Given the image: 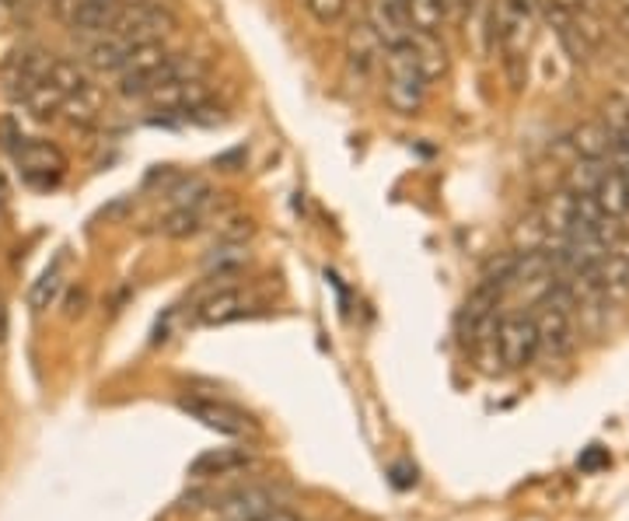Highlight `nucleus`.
I'll list each match as a JSON object with an SVG mask.
<instances>
[{
	"instance_id": "e433bc0d",
	"label": "nucleus",
	"mask_w": 629,
	"mask_h": 521,
	"mask_svg": "<svg viewBox=\"0 0 629 521\" xmlns=\"http://www.w3.org/2000/svg\"><path fill=\"white\" fill-rule=\"evenodd\" d=\"M616 29L629 38V8H622V11H619V18H616Z\"/></svg>"
},
{
	"instance_id": "cd10ccee",
	"label": "nucleus",
	"mask_w": 629,
	"mask_h": 521,
	"mask_svg": "<svg viewBox=\"0 0 629 521\" xmlns=\"http://www.w3.org/2000/svg\"><path fill=\"white\" fill-rule=\"evenodd\" d=\"M445 4V25L462 29L472 22V11H475V0H441Z\"/></svg>"
},
{
	"instance_id": "20e7f679",
	"label": "nucleus",
	"mask_w": 629,
	"mask_h": 521,
	"mask_svg": "<svg viewBox=\"0 0 629 521\" xmlns=\"http://www.w3.org/2000/svg\"><path fill=\"white\" fill-rule=\"evenodd\" d=\"M11 158L22 171V179L35 189H56L67 176V154L43 137H25Z\"/></svg>"
},
{
	"instance_id": "a211bd4d",
	"label": "nucleus",
	"mask_w": 629,
	"mask_h": 521,
	"mask_svg": "<svg viewBox=\"0 0 629 521\" xmlns=\"http://www.w3.org/2000/svg\"><path fill=\"white\" fill-rule=\"evenodd\" d=\"M60 120H67L70 126H94L102 120V91L99 85H85L81 91H74L64 99Z\"/></svg>"
},
{
	"instance_id": "f03ea898",
	"label": "nucleus",
	"mask_w": 629,
	"mask_h": 521,
	"mask_svg": "<svg viewBox=\"0 0 629 521\" xmlns=\"http://www.w3.org/2000/svg\"><path fill=\"white\" fill-rule=\"evenodd\" d=\"M493 354L504 364L507 372H521L531 361L539 357V330L536 319L528 312H514L497 319V330H493Z\"/></svg>"
},
{
	"instance_id": "6e6552de",
	"label": "nucleus",
	"mask_w": 629,
	"mask_h": 521,
	"mask_svg": "<svg viewBox=\"0 0 629 521\" xmlns=\"http://www.w3.org/2000/svg\"><path fill=\"white\" fill-rule=\"evenodd\" d=\"M280 505L283 500L273 487L249 484V487H235V490L214 497V514L221 521H249V518H259V514L273 511Z\"/></svg>"
},
{
	"instance_id": "9b49d317",
	"label": "nucleus",
	"mask_w": 629,
	"mask_h": 521,
	"mask_svg": "<svg viewBox=\"0 0 629 521\" xmlns=\"http://www.w3.org/2000/svg\"><path fill=\"white\" fill-rule=\"evenodd\" d=\"M364 22L378 35L381 49L403 46V43H409V38H413V29L406 22L403 0H368V18H364Z\"/></svg>"
},
{
	"instance_id": "f8f14e48",
	"label": "nucleus",
	"mask_w": 629,
	"mask_h": 521,
	"mask_svg": "<svg viewBox=\"0 0 629 521\" xmlns=\"http://www.w3.org/2000/svg\"><path fill=\"white\" fill-rule=\"evenodd\" d=\"M133 53V46L126 43L123 35H116V32H102L94 43L88 46V53H85V67H88V74H116L123 64H126V56Z\"/></svg>"
},
{
	"instance_id": "2eb2a0df",
	"label": "nucleus",
	"mask_w": 629,
	"mask_h": 521,
	"mask_svg": "<svg viewBox=\"0 0 629 521\" xmlns=\"http://www.w3.org/2000/svg\"><path fill=\"white\" fill-rule=\"evenodd\" d=\"M381 53H385V49H381L378 35L371 32L368 22H360V25L350 29V35H347V64H350V70H357L360 77L371 74L381 64Z\"/></svg>"
},
{
	"instance_id": "ea45409f",
	"label": "nucleus",
	"mask_w": 629,
	"mask_h": 521,
	"mask_svg": "<svg viewBox=\"0 0 629 521\" xmlns=\"http://www.w3.org/2000/svg\"><path fill=\"white\" fill-rule=\"evenodd\" d=\"M141 4H147V0H120V8H123V11H130V8H141Z\"/></svg>"
},
{
	"instance_id": "dca6fc26",
	"label": "nucleus",
	"mask_w": 629,
	"mask_h": 521,
	"mask_svg": "<svg viewBox=\"0 0 629 521\" xmlns=\"http://www.w3.org/2000/svg\"><path fill=\"white\" fill-rule=\"evenodd\" d=\"M566 144L574 147L577 158H598V162H605L608 151H613V144H616V137L608 133V126L602 120H587V123L570 130Z\"/></svg>"
},
{
	"instance_id": "58836bf2",
	"label": "nucleus",
	"mask_w": 629,
	"mask_h": 521,
	"mask_svg": "<svg viewBox=\"0 0 629 521\" xmlns=\"http://www.w3.org/2000/svg\"><path fill=\"white\" fill-rule=\"evenodd\" d=\"M8 203V179H4V171H0V210H4Z\"/></svg>"
},
{
	"instance_id": "f3484780",
	"label": "nucleus",
	"mask_w": 629,
	"mask_h": 521,
	"mask_svg": "<svg viewBox=\"0 0 629 521\" xmlns=\"http://www.w3.org/2000/svg\"><path fill=\"white\" fill-rule=\"evenodd\" d=\"M64 287H67V253H60L56 256L43 274H40V280L32 284V291H29V308L35 315L40 312H46V308L64 295Z\"/></svg>"
},
{
	"instance_id": "423d86ee",
	"label": "nucleus",
	"mask_w": 629,
	"mask_h": 521,
	"mask_svg": "<svg viewBox=\"0 0 629 521\" xmlns=\"http://www.w3.org/2000/svg\"><path fill=\"white\" fill-rule=\"evenodd\" d=\"M179 410L189 413L193 420H200L203 428L224 434V437H252V434H259V423L245 410L232 407V402H224V399L182 396L179 399Z\"/></svg>"
},
{
	"instance_id": "39448f33",
	"label": "nucleus",
	"mask_w": 629,
	"mask_h": 521,
	"mask_svg": "<svg viewBox=\"0 0 629 521\" xmlns=\"http://www.w3.org/2000/svg\"><path fill=\"white\" fill-rule=\"evenodd\" d=\"M109 32L123 35L130 46H147V43H165L168 35L179 32V18L171 8L158 4V0H147L141 8H130L116 18V25Z\"/></svg>"
},
{
	"instance_id": "79ce46f5",
	"label": "nucleus",
	"mask_w": 629,
	"mask_h": 521,
	"mask_svg": "<svg viewBox=\"0 0 629 521\" xmlns=\"http://www.w3.org/2000/svg\"><path fill=\"white\" fill-rule=\"evenodd\" d=\"M0 221H4V210H0Z\"/></svg>"
},
{
	"instance_id": "412c9836",
	"label": "nucleus",
	"mask_w": 629,
	"mask_h": 521,
	"mask_svg": "<svg viewBox=\"0 0 629 521\" xmlns=\"http://www.w3.org/2000/svg\"><path fill=\"white\" fill-rule=\"evenodd\" d=\"M256 235V218L245 210H221L214 221V239L217 245H245Z\"/></svg>"
},
{
	"instance_id": "4468645a",
	"label": "nucleus",
	"mask_w": 629,
	"mask_h": 521,
	"mask_svg": "<svg viewBox=\"0 0 629 521\" xmlns=\"http://www.w3.org/2000/svg\"><path fill=\"white\" fill-rule=\"evenodd\" d=\"M413 53H416V67L424 74V81L434 85L448 77L451 70V56H448V46L441 43V35H413Z\"/></svg>"
},
{
	"instance_id": "f704fd0d",
	"label": "nucleus",
	"mask_w": 629,
	"mask_h": 521,
	"mask_svg": "<svg viewBox=\"0 0 629 521\" xmlns=\"http://www.w3.org/2000/svg\"><path fill=\"white\" fill-rule=\"evenodd\" d=\"M608 253H616V256H622V259H629V231H622V235L613 242V248Z\"/></svg>"
},
{
	"instance_id": "4c0bfd02",
	"label": "nucleus",
	"mask_w": 629,
	"mask_h": 521,
	"mask_svg": "<svg viewBox=\"0 0 629 521\" xmlns=\"http://www.w3.org/2000/svg\"><path fill=\"white\" fill-rule=\"evenodd\" d=\"M510 4H514V8H521V11H531V14H536L542 0H510Z\"/></svg>"
},
{
	"instance_id": "c9c22d12",
	"label": "nucleus",
	"mask_w": 629,
	"mask_h": 521,
	"mask_svg": "<svg viewBox=\"0 0 629 521\" xmlns=\"http://www.w3.org/2000/svg\"><path fill=\"white\" fill-rule=\"evenodd\" d=\"M8 340V304H4V298H0V343Z\"/></svg>"
},
{
	"instance_id": "393cba45",
	"label": "nucleus",
	"mask_w": 629,
	"mask_h": 521,
	"mask_svg": "<svg viewBox=\"0 0 629 521\" xmlns=\"http://www.w3.org/2000/svg\"><path fill=\"white\" fill-rule=\"evenodd\" d=\"M602 123L608 126V133L619 141L629 133V99L626 95H608L602 102Z\"/></svg>"
},
{
	"instance_id": "9d476101",
	"label": "nucleus",
	"mask_w": 629,
	"mask_h": 521,
	"mask_svg": "<svg viewBox=\"0 0 629 521\" xmlns=\"http://www.w3.org/2000/svg\"><path fill=\"white\" fill-rule=\"evenodd\" d=\"M256 466V452L249 445H224V448H206L193 462H189V479H221V476H235L242 469Z\"/></svg>"
},
{
	"instance_id": "473e14b6",
	"label": "nucleus",
	"mask_w": 629,
	"mask_h": 521,
	"mask_svg": "<svg viewBox=\"0 0 629 521\" xmlns=\"http://www.w3.org/2000/svg\"><path fill=\"white\" fill-rule=\"evenodd\" d=\"M549 4L563 8L566 14H581V11H598V0H549Z\"/></svg>"
},
{
	"instance_id": "c756f323",
	"label": "nucleus",
	"mask_w": 629,
	"mask_h": 521,
	"mask_svg": "<svg viewBox=\"0 0 629 521\" xmlns=\"http://www.w3.org/2000/svg\"><path fill=\"white\" fill-rule=\"evenodd\" d=\"M22 141H25V133L18 130L14 120H0V147H8L14 154L18 147H22Z\"/></svg>"
},
{
	"instance_id": "1a4fd4ad",
	"label": "nucleus",
	"mask_w": 629,
	"mask_h": 521,
	"mask_svg": "<svg viewBox=\"0 0 629 521\" xmlns=\"http://www.w3.org/2000/svg\"><path fill=\"white\" fill-rule=\"evenodd\" d=\"M144 102L155 112H176L182 120L189 109L210 102V81H206V74L203 77H182V81H165L158 88H150L144 95Z\"/></svg>"
},
{
	"instance_id": "ddd939ff",
	"label": "nucleus",
	"mask_w": 629,
	"mask_h": 521,
	"mask_svg": "<svg viewBox=\"0 0 629 521\" xmlns=\"http://www.w3.org/2000/svg\"><path fill=\"white\" fill-rule=\"evenodd\" d=\"M64 99L67 95L56 88L49 77H40V81L25 85V91L18 95V102L25 106L29 115H35L40 123H49V120H60V109H64Z\"/></svg>"
},
{
	"instance_id": "2f4dec72",
	"label": "nucleus",
	"mask_w": 629,
	"mask_h": 521,
	"mask_svg": "<svg viewBox=\"0 0 629 521\" xmlns=\"http://www.w3.org/2000/svg\"><path fill=\"white\" fill-rule=\"evenodd\" d=\"M85 304H88V291H85V287H70V295H67V301H64V315H67V319H78V315L85 312Z\"/></svg>"
},
{
	"instance_id": "37998d69",
	"label": "nucleus",
	"mask_w": 629,
	"mask_h": 521,
	"mask_svg": "<svg viewBox=\"0 0 629 521\" xmlns=\"http://www.w3.org/2000/svg\"><path fill=\"white\" fill-rule=\"evenodd\" d=\"M49 4H53V0H49Z\"/></svg>"
},
{
	"instance_id": "6ab92c4d",
	"label": "nucleus",
	"mask_w": 629,
	"mask_h": 521,
	"mask_svg": "<svg viewBox=\"0 0 629 521\" xmlns=\"http://www.w3.org/2000/svg\"><path fill=\"white\" fill-rule=\"evenodd\" d=\"M591 197H595V203L605 210L608 218L622 221L629 214V179H622L619 171H613V168H605V176L598 179V186H595Z\"/></svg>"
},
{
	"instance_id": "c85d7f7f",
	"label": "nucleus",
	"mask_w": 629,
	"mask_h": 521,
	"mask_svg": "<svg viewBox=\"0 0 629 521\" xmlns=\"http://www.w3.org/2000/svg\"><path fill=\"white\" fill-rule=\"evenodd\" d=\"M613 466V455H608V448L602 445H587L577 458V469L581 473H598V469H608Z\"/></svg>"
},
{
	"instance_id": "7c9ffc66",
	"label": "nucleus",
	"mask_w": 629,
	"mask_h": 521,
	"mask_svg": "<svg viewBox=\"0 0 629 521\" xmlns=\"http://www.w3.org/2000/svg\"><path fill=\"white\" fill-rule=\"evenodd\" d=\"M389 476H392V487H395V490L416 487V466H403V462H395V466L389 469Z\"/></svg>"
},
{
	"instance_id": "7ed1b4c3",
	"label": "nucleus",
	"mask_w": 629,
	"mask_h": 521,
	"mask_svg": "<svg viewBox=\"0 0 629 521\" xmlns=\"http://www.w3.org/2000/svg\"><path fill=\"white\" fill-rule=\"evenodd\" d=\"M168 60H171V53L165 43L133 46L126 64L116 70V91L123 99H144L150 88H158L168 77Z\"/></svg>"
},
{
	"instance_id": "b1692460",
	"label": "nucleus",
	"mask_w": 629,
	"mask_h": 521,
	"mask_svg": "<svg viewBox=\"0 0 629 521\" xmlns=\"http://www.w3.org/2000/svg\"><path fill=\"white\" fill-rule=\"evenodd\" d=\"M605 168L608 165L598 162V158H577L566 171V189L574 192V197H591L595 186H598V179L605 176Z\"/></svg>"
},
{
	"instance_id": "0eeeda50",
	"label": "nucleus",
	"mask_w": 629,
	"mask_h": 521,
	"mask_svg": "<svg viewBox=\"0 0 629 521\" xmlns=\"http://www.w3.org/2000/svg\"><path fill=\"white\" fill-rule=\"evenodd\" d=\"M259 312H262V301L256 295L242 291V287H235V284H224L196 304L193 322L196 325H227V322L252 319Z\"/></svg>"
},
{
	"instance_id": "72a5a7b5",
	"label": "nucleus",
	"mask_w": 629,
	"mask_h": 521,
	"mask_svg": "<svg viewBox=\"0 0 629 521\" xmlns=\"http://www.w3.org/2000/svg\"><path fill=\"white\" fill-rule=\"evenodd\" d=\"M249 521H304L294 508H273V511H266V514H259V518H249Z\"/></svg>"
},
{
	"instance_id": "5701e85b",
	"label": "nucleus",
	"mask_w": 629,
	"mask_h": 521,
	"mask_svg": "<svg viewBox=\"0 0 629 521\" xmlns=\"http://www.w3.org/2000/svg\"><path fill=\"white\" fill-rule=\"evenodd\" d=\"M49 81L60 88L64 95H74V91H81L91 77H88V67L81 60H70V56H53L49 60V70H46Z\"/></svg>"
},
{
	"instance_id": "4be33fe9",
	"label": "nucleus",
	"mask_w": 629,
	"mask_h": 521,
	"mask_svg": "<svg viewBox=\"0 0 629 521\" xmlns=\"http://www.w3.org/2000/svg\"><path fill=\"white\" fill-rule=\"evenodd\" d=\"M210 224V218L203 214L200 207H171L168 214L161 218V235H168V239H193V235H200V231Z\"/></svg>"
},
{
	"instance_id": "a19ab883",
	"label": "nucleus",
	"mask_w": 629,
	"mask_h": 521,
	"mask_svg": "<svg viewBox=\"0 0 629 521\" xmlns=\"http://www.w3.org/2000/svg\"><path fill=\"white\" fill-rule=\"evenodd\" d=\"M619 4H622V8H629V0H619Z\"/></svg>"
},
{
	"instance_id": "bb28decb",
	"label": "nucleus",
	"mask_w": 629,
	"mask_h": 521,
	"mask_svg": "<svg viewBox=\"0 0 629 521\" xmlns=\"http://www.w3.org/2000/svg\"><path fill=\"white\" fill-rule=\"evenodd\" d=\"M304 8L315 18L318 25H336L342 14H347L350 0H304Z\"/></svg>"
},
{
	"instance_id": "aec40b11",
	"label": "nucleus",
	"mask_w": 629,
	"mask_h": 521,
	"mask_svg": "<svg viewBox=\"0 0 629 521\" xmlns=\"http://www.w3.org/2000/svg\"><path fill=\"white\" fill-rule=\"evenodd\" d=\"M406 22L413 35H441L445 29V4L441 0H403Z\"/></svg>"
},
{
	"instance_id": "a878e982",
	"label": "nucleus",
	"mask_w": 629,
	"mask_h": 521,
	"mask_svg": "<svg viewBox=\"0 0 629 521\" xmlns=\"http://www.w3.org/2000/svg\"><path fill=\"white\" fill-rule=\"evenodd\" d=\"M574 29L581 32V38H584L591 49H598V46L605 43V22H602L598 11H581V14H574Z\"/></svg>"
},
{
	"instance_id": "f257e3e1",
	"label": "nucleus",
	"mask_w": 629,
	"mask_h": 521,
	"mask_svg": "<svg viewBox=\"0 0 629 521\" xmlns=\"http://www.w3.org/2000/svg\"><path fill=\"white\" fill-rule=\"evenodd\" d=\"M381 70H385V88H381L385 106L395 115H419V109L427 102V81L416 67L413 43L389 46L381 53Z\"/></svg>"
}]
</instances>
